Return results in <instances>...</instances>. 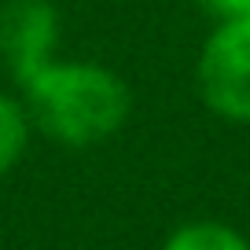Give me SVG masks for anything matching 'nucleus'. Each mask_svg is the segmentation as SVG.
<instances>
[{"mask_svg":"<svg viewBox=\"0 0 250 250\" xmlns=\"http://www.w3.org/2000/svg\"><path fill=\"white\" fill-rule=\"evenodd\" d=\"M30 122L66 147H92L114 136L133 114V92L103 62L52 59L22 85Z\"/></svg>","mask_w":250,"mask_h":250,"instance_id":"f257e3e1","label":"nucleus"},{"mask_svg":"<svg viewBox=\"0 0 250 250\" xmlns=\"http://www.w3.org/2000/svg\"><path fill=\"white\" fill-rule=\"evenodd\" d=\"M195 85L217 118L250 125V19L210 30L195 62Z\"/></svg>","mask_w":250,"mask_h":250,"instance_id":"f03ea898","label":"nucleus"},{"mask_svg":"<svg viewBox=\"0 0 250 250\" xmlns=\"http://www.w3.org/2000/svg\"><path fill=\"white\" fill-rule=\"evenodd\" d=\"M59 15L52 0H8L0 8V55L8 74L26 85L55 59Z\"/></svg>","mask_w":250,"mask_h":250,"instance_id":"7ed1b4c3","label":"nucleus"},{"mask_svg":"<svg viewBox=\"0 0 250 250\" xmlns=\"http://www.w3.org/2000/svg\"><path fill=\"white\" fill-rule=\"evenodd\" d=\"M162 250H250V243L221 221H188L166 235Z\"/></svg>","mask_w":250,"mask_h":250,"instance_id":"20e7f679","label":"nucleus"},{"mask_svg":"<svg viewBox=\"0 0 250 250\" xmlns=\"http://www.w3.org/2000/svg\"><path fill=\"white\" fill-rule=\"evenodd\" d=\"M30 110L22 100L0 92V177L11 173L26 155V144H30Z\"/></svg>","mask_w":250,"mask_h":250,"instance_id":"39448f33","label":"nucleus"},{"mask_svg":"<svg viewBox=\"0 0 250 250\" xmlns=\"http://www.w3.org/2000/svg\"><path fill=\"white\" fill-rule=\"evenodd\" d=\"M199 4L217 22H243V19H250V0H199Z\"/></svg>","mask_w":250,"mask_h":250,"instance_id":"423d86ee","label":"nucleus"}]
</instances>
